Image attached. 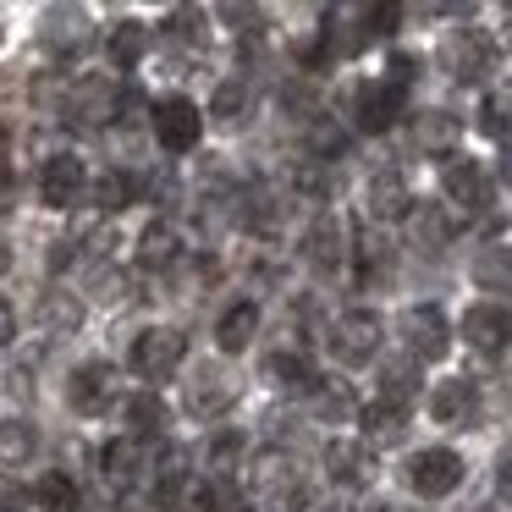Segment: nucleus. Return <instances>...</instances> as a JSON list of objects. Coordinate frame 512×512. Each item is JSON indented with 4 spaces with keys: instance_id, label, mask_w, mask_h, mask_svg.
Here are the masks:
<instances>
[{
    "instance_id": "22",
    "label": "nucleus",
    "mask_w": 512,
    "mask_h": 512,
    "mask_svg": "<svg viewBox=\"0 0 512 512\" xmlns=\"http://www.w3.org/2000/svg\"><path fill=\"white\" fill-rule=\"evenodd\" d=\"M408 226H413V243H419L424 254H441V248L457 237V215H446L441 204H413Z\"/></svg>"
},
{
    "instance_id": "29",
    "label": "nucleus",
    "mask_w": 512,
    "mask_h": 512,
    "mask_svg": "<svg viewBox=\"0 0 512 512\" xmlns=\"http://www.w3.org/2000/svg\"><path fill=\"white\" fill-rule=\"evenodd\" d=\"M149 50V28L144 23H116L111 34H105V56H111V67H138Z\"/></svg>"
},
{
    "instance_id": "41",
    "label": "nucleus",
    "mask_w": 512,
    "mask_h": 512,
    "mask_svg": "<svg viewBox=\"0 0 512 512\" xmlns=\"http://www.w3.org/2000/svg\"><path fill=\"white\" fill-rule=\"evenodd\" d=\"M314 402H320V413L325 419H353V391L342 386V380H336V386H314Z\"/></svg>"
},
{
    "instance_id": "17",
    "label": "nucleus",
    "mask_w": 512,
    "mask_h": 512,
    "mask_svg": "<svg viewBox=\"0 0 512 512\" xmlns=\"http://www.w3.org/2000/svg\"><path fill=\"white\" fill-rule=\"evenodd\" d=\"M457 138H463V122L452 111H419L413 116V144L435 160H452L457 155Z\"/></svg>"
},
{
    "instance_id": "46",
    "label": "nucleus",
    "mask_w": 512,
    "mask_h": 512,
    "mask_svg": "<svg viewBox=\"0 0 512 512\" xmlns=\"http://www.w3.org/2000/svg\"><path fill=\"white\" fill-rule=\"evenodd\" d=\"M496 485H501V496H512V446L501 452V463H496Z\"/></svg>"
},
{
    "instance_id": "2",
    "label": "nucleus",
    "mask_w": 512,
    "mask_h": 512,
    "mask_svg": "<svg viewBox=\"0 0 512 512\" xmlns=\"http://www.w3.org/2000/svg\"><path fill=\"white\" fill-rule=\"evenodd\" d=\"M61 111H67V122H78V127H105V122H116V111H122V89L94 72V78L72 83L67 100H61Z\"/></svg>"
},
{
    "instance_id": "21",
    "label": "nucleus",
    "mask_w": 512,
    "mask_h": 512,
    "mask_svg": "<svg viewBox=\"0 0 512 512\" xmlns=\"http://www.w3.org/2000/svg\"><path fill=\"white\" fill-rule=\"evenodd\" d=\"M369 215H375V221H408L413 215V193L397 171H380V177L369 182Z\"/></svg>"
},
{
    "instance_id": "34",
    "label": "nucleus",
    "mask_w": 512,
    "mask_h": 512,
    "mask_svg": "<svg viewBox=\"0 0 512 512\" xmlns=\"http://www.w3.org/2000/svg\"><path fill=\"white\" fill-rule=\"evenodd\" d=\"M265 375L276 380L281 391H314V386H320V380H314V369H309V358H303V353H270Z\"/></svg>"
},
{
    "instance_id": "23",
    "label": "nucleus",
    "mask_w": 512,
    "mask_h": 512,
    "mask_svg": "<svg viewBox=\"0 0 512 512\" xmlns=\"http://www.w3.org/2000/svg\"><path fill=\"white\" fill-rule=\"evenodd\" d=\"M138 468H144V446H138L133 435H122V441H111L100 452V474H105V485H111V490H133Z\"/></svg>"
},
{
    "instance_id": "49",
    "label": "nucleus",
    "mask_w": 512,
    "mask_h": 512,
    "mask_svg": "<svg viewBox=\"0 0 512 512\" xmlns=\"http://www.w3.org/2000/svg\"><path fill=\"white\" fill-rule=\"evenodd\" d=\"M501 45L512 50V12H507V23H501Z\"/></svg>"
},
{
    "instance_id": "26",
    "label": "nucleus",
    "mask_w": 512,
    "mask_h": 512,
    "mask_svg": "<svg viewBox=\"0 0 512 512\" xmlns=\"http://www.w3.org/2000/svg\"><path fill=\"white\" fill-rule=\"evenodd\" d=\"M188 512H248V496H243V485L237 479H204V485H193V501H188Z\"/></svg>"
},
{
    "instance_id": "38",
    "label": "nucleus",
    "mask_w": 512,
    "mask_h": 512,
    "mask_svg": "<svg viewBox=\"0 0 512 512\" xmlns=\"http://www.w3.org/2000/svg\"><path fill=\"white\" fill-rule=\"evenodd\" d=\"M243 111H248V89L237 78H226L221 89H215V100H210V116L221 127H237V122H243Z\"/></svg>"
},
{
    "instance_id": "6",
    "label": "nucleus",
    "mask_w": 512,
    "mask_h": 512,
    "mask_svg": "<svg viewBox=\"0 0 512 512\" xmlns=\"http://www.w3.org/2000/svg\"><path fill=\"white\" fill-rule=\"evenodd\" d=\"M331 353L342 364H369L380 353V314L369 309H347L342 320L331 325Z\"/></svg>"
},
{
    "instance_id": "8",
    "label": "nucleus",
    "mask_w": 512,
    "mask_h": 512,
    "mask_svg": "<svg viewBox=\"0 0 512 512\" xmlns=\"http://www.w3.org/2000/svg\"><path fill=\"white\" fill-rule=\"evenodd\" d=\"M402 342H408V358H441L452 347V331H446V314L435 303H413L402 314Z\"/></svg>"
},
{
    "instance_id": "5",
    "label": "nucleus",
    "mask_w": 512,
    "mask_h": 512,
    "mask_svg": "<svg viewBox=\"0 0 512 512\" xmlns=\"http://www.w3.org/2000/svg\"><path fill=\"white\" fill-rule=\"evenodd\" d=\"M408 485L419 490L424 501L452 496V490L463 485V457H457L452 446H424V452H413V463H408Z\"/></svg>"
},
{
    "instance_id": "14",
    "label": "nucleus",
    "mask_w": 512,
    "mask_h": 512,
    "mask_svg": "<svg viewBox=\"0 0 512 512\" xmlns=\"http://www.w3.org/2000/svg\"><path fill=\"white\" fill-rule=\"evenodd\" d=\"M397 111H402V89L391 78H380V83H358V94H353V116H358V127L364 133H386L391 122H397Z\"/></svg>"
},
{
    "instance_id": "12",
    "label": "nucleus",
    "mask_w": 512,
    "mask_h": 512,
    "mask_svg": "<svg viewBox=\"0 0 512 512\" xmlns=\"http://www.w3.org/2000/svg\"><path fill=\"white\" fill-rule=\"evenodd\" d=\"M116 397V369L105 364V358H89V364L72 369L67 380V402L78 413H105V402Z\"/></svg>"
},
{
    "instance_id": "25",
    "label": "nucleus",
    "mask_w": 512,
    "mask_h": 512,
    "mask_svg": "<svg viewBox=\"0 0 512 512\" xmlns=\"http://www.w3.org/2000/svg\"><path fill=\"white\" fill-rule=\"evenodd\" d=\"M358 419H364V441L369 446H397L402 435H408V408H397V402H369Z\"/></svg>"
},
{
    "instance_id": "3",
    "label": "nucleus",
    "mask_w": 512,
    "mask_h": 512,
    "mask_svg": "<svg viewBox=\"0 0 512 512\" xmlns=\"http://www.w3.org/2000/svg\"><path fill=\"white\" fill-rule=\"evenodd\" d=\"M182 358H188V336L171 331V325H149L133 342V369L144 380H171L182 369Z\"/></svg>"
},
{
    "instance_id": "31",
    "label": "nucleus",
    "mask_w": 512,
    "mask_h": 512,
    "mask_svg": "<svg viewBox=\"0 0 512 512\" xmlns=\"http://www.w3.org/2000/svg\"><path fill=\"white\" fill-rule=\"evenodd\" d=\"M127 424H133V441H144V435H166L171 408L155 397V391H138V397H127Z\"/></svg>"
},
{
    "instance_id": "4",
    "label": "nucleus",
    "mask_w": 512,
    "mask_h": 512,
    "mask_svg": "<svg viewBox=\"0 0 512 512\" xmlns=\"http://www.w3.org/2000/svg\"><path fill=\"white\" fill-rule=\"evenodd\" d=\"M490 61H496V50H490V39L479 28H452L441 39V72L457 83H479L490 72Z\"/></svg>"
},
{
    "instance_id": "48",
    "label": "nucleus",
    "mask_w": 512,
    "mask_h": 512,
    "mask_svg": "<svg viewBox=\"0 0 512 512\" xmlns=\"http://www.w3.org/2000/svg\"><path fill=\"white\" fill-rule=\"evenodd\" d=\"M6 270H12V248L0 243V276H6Z\"/></svg>"
},
{
    "instance_id": "35",
    "label": "nucleus",
    "mask_w": 512,
    "mask_h": 512,
    "mask_svg": "<svg viewBox=\"0 0 512 512\" xmlns=\"http://www.w3.org/2000/svg\"><path fill=\"white\" fill-rule=\"evenodd\" d=\"M353 259H358V281H364V287H375V281L391 276V248H386V237H375V232L358 237Z\"/></svg>"
},
{
    "instance_id": "27",
    "label": "nucleus",
    "mask_w": 512,
    "mask_h": 512,
    "mask_svg": "<svg viewBox=\"0 0 512 512\" xmlns=\"http://www.w3.org/2000/svg\"><path fill=\"white\" fill-rule=\"evenodd\" d=\"M39 325H45L50 336H72L83 325V298H72V292H45L39 298Z\"/></svg>"
},
{
    "instance_id": "11",
    "label": "nucleus",
    "mask_w": 512,
    "mask_h": 512,
    "mask_svg": "<svg viewBox=\"0 0 512 512\" xmlns=\"http://www.w3.org/2000/svg\"><path fill=\"white\" fill-rule=\"evenodd\" d=\"M430 413L446 430H474L479 424V386L474 380H441L430 391Z\"/></svg>"
},
{
    "instance_id": "45",
    "label": "nucleus",
    "mask_w": 512,
    "mask_h": 512,
    "mask_svg": "<svg viewBox=\"0 0 512 512\" xmlns=\"http://www.w3.org/2000/svg\"><path fill=\"white\" fill-rule=\"evenodd\" d=\"M6 342H17V309L0 298V347H6Z\"/></svg>"
},
{
    "instance_id": "20",
    "label": "nucleus",
    "mask_w": 512,
    "mask_h": 512,
    "mask_svg": "<svg viewBox=\"0 0 512 512\" xmlns=\"http://www.w3.org/2000/svg\"><path fill=\"white\" fill-rule=\"evenodd\" d=\"M138 265L144 270H177L182 265V232L171 221H149L138 232Z\"/></svg>"
},
{
    "instance_id": "30",
    "label": "nucleus",
    "mask_w": 512,
    "mask_h": 512,
    "mask_svg": "<svg viewBox=\"0 0 512 512\" xmlns=\"http://www.w3.org/2000/svg\"><path fill=\"white\" fill-rule=\"evenodd\" d=\"M474 281L485 292H512V248L507 243H490L474 254Z\"/></svg>"
},
{
    "instance_id": "28",
    "label": "nucleus",
    "mask_w": 512,
    "mask_h": 512,
    "mask_svg": "<svg viewBox=\"0 0 512 512\" xmlns=\"http://www.w3.org/2000/svg\"><path fill=\"white\" fill-rule=\"evenodd\" d=\"M413 397H419V364H413V358H386V364H380V402L408 408Z\"/></svg>"
},
{
    "instance_id": "44",
    "label": "nucleus",
    "mask_w": 512,
    "mask_h": 512,
    "mask_svg": "<svg viewBox=\"0 0 512 512\" xmlns=\"http://www.w3.org/2000/svg\"><path fill=\"white\" fill-rule=\"evenodd\" d=\"M127 287H133V281H127L122 270H100V276H94V292H100L105 303H127V298H133Z\"/></svg>"
},
{
    "instance_id": "50",
    "label": "nucleus",
    "mask_w": 512,
    "mask_h": 512,
    "mask_svg": "<svg viewBox=\"0 0 512 512\" xmlns=\"http://www.w3.org/2000/svg\"><path fill=\"white\" fill-rule=\"evenodd\" d=\"M0 39H6V34H0Z\"/></svg>"
},
{
    "instance_id": "24",
    "label": "nucleus",
    "mask_w": 512,
    "mask_h": 512,
    "mask_svg": "<svg viewBox=\"0 0 512 512\" xmlns=\"http://www.w3.org/2000/svg\"><path fill=\"white\" fill-rule=\"evenodd\" d=\"M254 331H259V303L243 298V303H232V309L221 314V325H215V342H221V353H243V347L254 342Z\"/></svg>"
},
{
    "instance_id": "36",
    "label": "nucleus",
    "mask_w": 512,
    "mask_h": 512,
    "mask_svg": "<svg viewBox=\"0 0 512 512\" xmlns=\"http://www.w3.org/2000/svg\"><path fill=\"white\" fill-rule=\"evenodd\" d=\"M133 177H127V171H105L100 182H94V210L100 215H122L127 204H133Z\"/></svg>"
},
{
    "instance_id": "16",
    "label": "nucleus",
    "mask_w": 512,
    "mask_h": 512,
    "mask_svg": "<svg viewBox=\"0 0 512 512\" xmlns=\"http://www.w3.org/2000/svg\"><path fill=\"white\" fill-rule=\"evenodd\" d=\"M254 490L259 496H276V501H298L303 496V479H298V463L287 452H259L254 457Z\"/></svg>"
},
{
    "instance_id": "32",
    "label": "nucleus",
    "mask_w": 512,
    "mask_h": 512,
    "mask_svg": "<svg viewBox=\"0 0 512 512\" xmlns=\"http://www.w3.org/2000/svg\"><path fill=\"white\" fill-rule=\"evenodd\" d=\"M39 452V430L28 419H6L0 424V468H23Z\"/></svg>"
},
{
    "instance_id": "37",
    "label": "nucleus",
    "mask_w": 512,
    "mask_h": 512,
    "mask_svg": "<svg viewBox=\"0 0 512 512\" xmlns=\"http://www.w3.org/2000/svg\"><path fill=\"white\" fill-rule=\"evenodd\" d=\"M287 182H292V188L303 193V199H325V193H331V171H325V160H314V155L292 160Z\"/></svg>"
},
{
    "instance_id": "1",
    "label": "nucleus",
    "mask_w": 512,
    "mask_h": 512,
    "mask_svg": "<svg viewBox=\"0 0 512 512\" xmlns=\"http://www.w3.org/2000/svg\"><path fill=\"white\" fill-rule=\"evenodd\" d=\"M149 122H155L160 149H171V155H188V149H199V138H204V111L193 100H182V94H166V100L149 111Z\"/></svg>"
},
{
    "instance_id": "13",
    "label": "nucleus",
    "mask_w": 512,
    "mask_h": 512,
    "mask_svg": "<svg viewBox=\"0 0 512 512\" xmlns=\"http://www.w3.org/2000/svg\"><path fill=\"white\" fill-rule=\"evenodd\" d=\"M441 188H446V199H452L457 210H468V215H479L490 204V182H485V171H479V160L452 155L441 166Z\"/></svg>"
},
{
    "instance_id": "19",
    "label": "nucleus",
    "mask_w": 512,
    "mask_h": 512,
    "mask_svg": "<svg viewBox=\"0 0 512 512\" xmlns=\"http://www.w3.org/2000/svg\"><path fill=\"white\" fill-rule=\"evenodd\" d=\"M463 336H468V347H479V353H501L507 336H512L507 309H496V303H474V309L463 314Z\"/></svg>"
},
{
    "instance_id": "33",
    "label": "nucleus",
    "mask_w": 512,
    "mask_h": 512,
    "mask_svg": "<svg viewBox=\"0 0 512 512\" xmlns=\"http://www.w3.org/2000/svg\"><path fill=\"white\" fill-rule=\"evenodd\" d=\"M34 501H39L45 512H83L78 485H72V474H61V468H50V474L34 485Z\"/></svg>"
},
{
    "instance_id": "15",
    "label": "nucleus",
    "mask_w": 512,
    "mask_h": 512,
    "mask_svg": "<svg viewBox=\"0 0 512 512\" xmlns=\"http://www.w3.org/2000/svg\"><path fill=\"white\" fill-rule=\"evenodd\" d=\"M325 474H331V485L364 490L375 479V457H369L364 441H331L325 446Z\"/></svg>"
},
{
    "instance_id": "40",
    "label": "nucleus",
    "mask_w": 512,
    "mask_h": 512,
    "mask_svg": "<svg viewBox=\"0 0 512 512\" xmlns=\"http://www.w3.org/2000/svg\"><path fill=\"white\" fill-rule=\"evenodd\" d=\"M166 39L199 50V45H204V12H188V6H182V12H171V17H166Z\"/></svg>"
},
{
    "instance_id": "47",
    "label": "nucleus",
    "mask_w": 512,
    "mask_h": 512,
    "mask_svg": "<svg viewBox=\"0 0 512 512\" xmlns=\"http://www.w3.org/2000/svg\"><path fill=\"white\" fill-rule=\"evenodd\" d=\"M501 182H507V188H512V144L501 149Z\"/></svg>"
},
{
    "instance_id": "7",
    "label": "nucleus",
    "mask_w": 512,
    "mask_h": 512,
    "mask_svg": "<svg viewBox=\"0 0 512 512\" xmlns=\"http://www.w3.org/2000/svg\"><path fill=\"white\" fill-rule=\"evenodd\" d=\"M39 39H45V50H50V56H61V61L83 56V50L94 45L89 12H83V6H50V12H45V28H39Z\"/></svg>"
},
{
    "instance_id": "42",
    "label": "nucleus",
    "mask_w": 512,
    "mask_h": 512,
    "mask_svg": "<svg viewBox=\"0 0 512 512\" xmlns=\"http://www.w3.org/2000/svg\"><path fill=\"white\" fill-rule=\"evenodd\" d=\"M237 457H243V435H215V446H210V468H215V479H232V468H237Z\"/></svg>"
},
{
    "instance_id": "9",
    "label": "nucleus",
    "mask_w": 512,
    "mask_h": 512,
    "mask_svg": "<svg viewBox=\"0 0 512 512\" xmlns=\"http://www.w3.org/2000/svg\"><path fill=\"white\" fill-rule=\"evenodd\" d=\"M232 402H237L232 369H221V364H199V369H193V380H188V413H193V419H215V413H226Z\"/></svg>"
},
{
    "instance_id": "43",
    "label": "nucleus",
    "mask_w": 512,
    "mask_h": 512,
    "mask_svg": "<svg viewBox=\"0 0 512 512\" xmlns=\"http://www.w3.org/2000/svg\"><path fill=\"white\" fill-rule=\"evenodd\" d=\"M507 111H512V94H490L485 111H479V127H485L490 138H507Z\"/></svg>"
},
{
    "instance_id": "10",
    "label": "nucleus",
    "mask_w": 512,
    "mask_h": 512,
    "mask_svg": "<svg viewBox=\"0 0 512 512\" xmlns=\"http://www.w3.org/2000/svg\"><path fill=\"white\" fill-rule=\"evenodd\" d=\"M83 188H89V177H83L78 155H50L45 160V171H39V199H45L50 210H72V204L83 199Z\"/></svg>"
},
{
    "instance_id": "18",
    "label": "nucleus",
    "mask_w": 512,
    "mask_h": 512,
    "mask_svg": "<svg viewBox=\"0 0 512 512\" xmlns=\"http://www.w3.org/2000/svg\"><path fill=\"white\" fill-rule=\"evenodd\" d=\"M303 259H309L320 276H331V270H342L347 259V237L342 226H336V215H320V221L309 226V237H303Z\"/></svg>"
},
{
    "instance_id": "39",
    "label": "nucleus",
    "mask_w": 512,
    "mask_h": 512,
    "mask_svg": "<svg viewBox=\"0 0 512 512\" xmlns=\"http://www.w3.org/2000/svg\"><path fill=\"white\" fill-rule=\"evenodd\" d=\"M342 149H347V133H342V127L325 122V116H314V122H309V155L331 166V160L342 155Z\"/></svg>"
}]
</instances>
